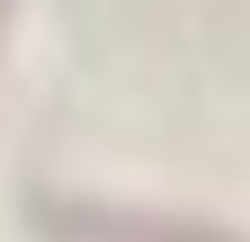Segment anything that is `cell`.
Returning a JSON list of instances; mask_svg holds the SVG:
<instances>
[{
    "mask_svg": "<svg viewBox=\"0 0 250 242\" xmlns=\"http://www.w3.org/2000/svg\"><path fill=\"white\" fill-rule=\"evenodd\" d=\"M31 226H39V242H242V234H219L195 219H148V211L55 203V195H31Z\"/></svg>",
    "mask_w": 250,
    "mask_h": 242,
    "instance_id": "6da1fadb",
    "label": "cell"
},
{
    "mask_svg": "<svg viewBox=\"0 0 250 242\" xmlns=\"http://www.w3.org/2000/svg\"><path fill=\"white\" fill-rule=\"evenodd\" d=\"M0 16H8V0H0Z\"/></svg>",
    "mask_w": 250,
    "mask_h": 242,
    "instance_id": "7a4b0ae2",
    "label": "cell"
}]
</instances>
